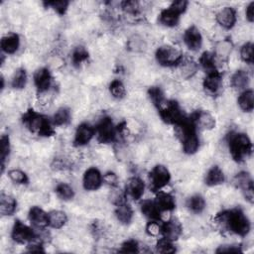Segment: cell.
Masks as SVG:
<instances>
[{"label": "cell", "instance_id": "obj_12", "mask_svg": "<svg viewBox=\"0 0 254 254\" xmlns=\"http://www.w3.org/2000/svg\"><path fill=\"white\" fill-rule=\"evenodd\" d=\"M202 86L207 93L211 95L216 94L222 87V77L220 72L218 70L207 72L202 79Z\"/></svg>", "mask_w": 254, "mask_h": 254}, {"label": "cell", "instance_id": "obj_50", "mask_svg": "<svg viewBox=\"0 0 254 254\" xmlns=\"http://www.w3.org/2000/svg\"><path fill=\"white\" fill-rule=\"evenodd\" d=\"M245 17L249 23H253V21H254V2H250L246 6Z\"/></svg>", "mask_w": 254, "mask_h": 254}, {"label": "cell", "instance_id": "obj_22", "mask_svg": "<svg viewBox=\"0 0 254 254\" xmlns=\"http://www.w3.org/2000/svg\"><path fill=\"white\" fill-rule=\"evenodd\" d=\"M249 81H250L249 74L244 69L236 70L230 78V84H231L232 88L235 90H238V91H243V90L247 89Z\"/></svg>", "mask_w": 254, "mask_h": 254}, {"label": "cell", "instance_id": "obj_33", "mask_svg": "<svg viewBox=\"0 0 254 254\" xmlns=\"http://www.w3.org/2000/svg\"><path fill=\"white\" fill-rule=\"evenodd\" d=\"M199 64L205 70L206 73L217 70L216 59L213 53H210V52L202 53V55L199 58Z\"/></svg>", "mask_w": 254, "mask_h": 254}, {"label": "cell", "instance_id": "obj_48", "mask_svg": "<svg viewBox=\"0 0 254 254\" xmlns=\"http://www.w3.org/2000/svg\"><path fill=\"white\" fill-rule=\"evenodd\" d=\"M103 182L107 185H109L111 188L118 186V177L113 172H107L104 176H102Z\"/></svg>", "mask_w": 254, "mask_h": 254}, {"label": "cell", "instance_id": "obj_43", "mask_svg": "<svg viewBox=\"0 0 254 254\" xmlns=\"http://www.w3.org/2000/svg\"><path fill=\"white\" fill-rule=\"evenodd\" d=\"M10 153V141L8 136H2L1 137V143H0V154H1V164H2V171H4L6 160Z\"/></svg>", "mask_w": 254, "mask_h": 254}, {"label": "cell", "instance_id": "obj_26", "mask_svg": "<svg viewBox=\"0 0 254 254\" xmlns=\"http://www.w3.org/2000/svg\"><path fill=\"white\" fill-rule=\"evenodd\" d=\"M17 201L9 193L2 192L0 195V213L3 216H9L13 214L16 210Z\"/></svg>", "mask_w": 254, "mask_h": 254}, {"label": "cell", "instance_id": "obj_47", "mask_svg": "<svg viewBox=\"0 0 254 254\" xmlns=\"http://www.w3.org/2000/svg\"><path fill=\"white\" fill-rule=\"evenodd\" d=\"M188 5H189V2H187L185 0H178V1L172 2V4L170 5V8L172 10H174L177 14L181 15L187 10Z\"/></svg>", "mask_w": 254, "mask_h": 254}, {"label": "cell", "instance_id": "obj_29", "mask_svg": "<svg viewBox=\"0 0 254 254\" xmlns=\"http://www.w3.org/2000/svg\"><path fill=\"white\" fill-rule=\"evenodd\" d=\"M140 209L142 214L151 219V220H159L160 219V210L157 207L154 200L151 199H144L140 203Z\"/></svg>", "mask_w": 254, "mask_h": 254}, {"label": "cell", "instance_id": "obj_5", "mask_svg": "<svg viewBox=\"0 0 254 254\" xmlns=\"http://www.w3.org/2000/svg\"><path fill=\"white\" fill-rule=\"evenodd\" d=\"M117 129L109 117H103L95 127L97 140L102 144L111 143L116 138Z\"/></svg>", "mask_w": 254, "mask_h": 254}, {"label": "cell", "instance_id": "obj_21", "mask_svg": "<svg viewBox=\"0 0 254 254\" xmlns=\"http://www.w3.org/2000/svg\"><path fill=\"white\" fill-rule=\"evenodd\" d=\"M224 180H225L224 172L218 166H213L209 168L204 177V183L208 187L219 186L224 182Z\"/></svg>", "mask_w": 254, "mask_h": 254}, {"label": "cell", "instance_id": "obj_10", "mask_svg": "<svg viewBox=\"0 0 254 254\" xmlns=\"http://www.w3.org/2000/svg\"><path fill=\"white\" fill-rule=\"evenodd\" d=\"M183 41L186 47L193 52L198 51L202 45L201 34L195 26H190L185 31L183 35Z\"/></svg>", "mask_w": 254, "mask_h": 254}, {"label": "cell", "instance_id": "obj_1", "mask_svg": "<svg viewBox=\"0 0 254 254\" xmlns=\"http://www.w3.org/2000/svg\"><path fill=\"white\" fill-rule=\"evenodd\" d=\"M226 141L231 157L235 161L241 162L250 156L252 144L249 137L246 134L230 132L227 135Z\"/></svg>", "mask_w": 254, "mask_h": 254}, {"label": "cell", "instance_id": "obj_35", "mask_svg": "<svg viewBox=\"0 0 254 254\" xmlns=\"http://www.w3.org/2000/svg\"><path fill=\"white\" fill-rule=\"evenodd\" d=\"M11 86L15 89H23L27 83V73L22 67L17 68L11 77Z\"/></svg>", "mask_w": 254, "mask_h": 254}, {"label": "cell", "instance_id": "obj_45", "mask_svg": "<svg viewBox=\"0 0 254 254\" xmlns=\"http://www.w3.org/2000/svg\"><path fill=\"white\" fill-rule=\"evenodd\" d=\"M146 232L153 237H156L162 232V224L158 222V220H150L146 225Z\"/></svg>", "mask_w": 254, "mask_h": 254}, {"label": "cell", "instance_id": "obj_42", "mask_svg": "<svg viewBox=\"0 0 254 254\" xmlns=\"http://www.w3.org/2000/svg\"><path fill=\"white\" fill-rule=\"evenodd\" d=\"M122 10L131 16H136L141 11V4L138 1H124L121 3Z\"/></svg>", "mask_w": 254, "mask_h": 254}, {"label": "cell", "instance_id": "obj_25", "mask_svg": "<svg viewBox=\"0 0 254 254\" xmlns=\"http://www.w3.org/2000/svg\"><path fill=\"white\" fill-rule=\"evenodd\" d=\"M133 215H134L133 209L130 206V204H128L127 202L123 201L116 205L115 216L121 224L123 225L129 224L133 219Z\"/></svg>", "mask_w": 254, "mask_h": 254}, {"label": "cell", "instance_id": "obj_15", "mask_svg": "<svg viewBox=\"0 0 254 254\" xmlns=\"http://www.w3.org/2000/svg\"><path fill=\"white\" fill-rule=\"evenodd\" d=\"M145 190L144 181L139 177H131L126 183V191L134 199L138 200L142 197Z\"/></svg>", "mask_w": 254, "mask_h": 254}, {"label": "cell", "instance_id": "obj_6", "mask_svg": "<svg viewBox=\"0 0 254 254\" xmlns=\"http://www.w3.org/2000/svg\"><path fill=\"white\" fill-rule=\"evenodd\" d=\"M233 184L241 190L245 199L252 203L254 197V188L251 176L246 172H240L234 177Z\"/></svg>", "mask_w": 254, "mask_h": 254}, {"label": "cell", "instance_id": "obj_7", "mask_svg": "<svg viewBox=\"0 0 254 254\" xmlns=\"http://www.w3.org/2000/svg\"><path fill=\"white\" fill-rule=\"evenodd\" d=\"M171 180V174L164 165H156L150 172V183L154 190H161Z\"/></svg>", "mask_w": 254, "mask_h": 254}, {"label": "cell", "instance_id": "obj_14", "mask_svg": "<svg viewBox=\"0 0 254 254\" xmlns=\"http://www.w3.org/2000/svg\"><path fill=\"white\" fill-rule=\"evenodd\" d=\"M34 84L38 92L48 90L52 87V76L48 68L40 67L34 72Z\"/></svg>", "mask_w": 254, "mask_h": 254}, {"label": "cell", "instance_id": "obj_8", "mask_svg": "<svg viewBox=\"0 0 254 254\" xmlns=\"http://www.w3.org/2000/svg\"><path fill=\"white\" fill-rule=\"evenodd\" d=\"M11 237L15 242L19 244H25L33 241L37 235L32 228L25 225L21 221H16L12 227Z\"/></svg>", "mask_w": 254, "mask_h": 254}, {"label": "cell", "instance_id": "obj_13", "mask_svg": "<svg viewBox=\"0 0 254 254\" xmlns=\"http://www.w3.org/2000/svg\"><path fill=\"white\" fill-rule=\"evenodd\" d=\"M95 133V129L88 123H81L74 132L73 143L76 146H84L91 141Z\"/></svg>", "mask_w": 254, "mask_h": 254}, {"label": "cell", "instance_id": "obj_20", "mask_svg": "<svg viewBox=\"0 0 254 254\" xmlns=\"http://www.w3.org/2000/svg\"><path fill=\"white\" fill-rule=\"evenodd\" d=\"M20 47V38L15 33H9L5 35L1 40L2 52L7 55L15 54Z\"/></svg>", "mask_w": 254, "mask_h": 254}, {"label": "cell", "instance_id": "obj_11", "mask_svg": "<svg viewBox=\"0 0 254 254\" xmlns=\"http://www.w3.org/2000/svg\"><path fill=\"white\" fill-rule=\"evenodd\" d=\"M102 182V175L96 168H89L83 174L82 186L86 190H98L101 187Z\"/></svg>", "mask_w": 254, "mask_h": 254}, {"label": "cell", "instance_id": "obj_38", "mask_svg": "<svg viewBox=\"0 0 254 254\" xmlns=\"http://www.w3.org/2000/svg\"><path fill=\"white\" fill-rule=\"evenodd\" d=\"M88 58V52L83 46H77L72 50L71 53V62L73 65L78 66L84 63Z\"/></svg>", "mask_w": 254, "mask_h": 254}, {"label": "cell", "instance_id": "obj_30", "mask_svg": "<svg viewBox=\"0 0 254 254\" xmlns=\"http://www.w3.org/2000/svg\"><path fill=\"white\" fill-rule=\"evenodd\" d=\"M48 215H49V226L54 229H60L67 222V215L63 210L55 209L50 211Z\"/></svg>", "mask_w": 254, "mask_h": 254}, {"label": "cell", "instance_id": "obj_2", "mask_svg": "<svg viewBox=\"0 0 254 254\" xmlns=\"http://www.w3.org/2000/svg\"><path fill=\"white\" fill-rule=\"evenodd\" d=\"M26 128L34 134L43 137H49L54 134L51 122L42 114L36 111H29L23 117Z\"/></svg>", "mask_w": 254, "mask_h": 254}, {"label": "cell", "instance_id": "obj_36", "mask_svg": "<svg viewBox=\"0 0 254 254\" xmlns=\"http://www.w3.org/2000/svg\"><path fill=\"white\" fill-rule=\"evenodd\" d=\"M109 92L115 99L121 100L126 96V87L119 79H114L109 84Z\"/></svg>", "mask_w": 254, "mask_h": 254}, {"label": "cell", "instance_id": "obj_18", "mask_svg": "<svg viewBox=\"0 0 254 254\" xmlns=\"http://www.w3.org/2000/svg\"><path fill=\"white\" fill-rule=\"evenodd\" d=\"M193 123L195 127L199 128L203 131H210L215 127L216 121L211 113L205 110H201L195 114L193 119Z\"/></svg>", "mask_w": 254, "mask_h": 254}, {"label": "cell", "instance_id": "obj_3", "mask_svg": "<svg viewBox=\"0 0 254 254\" xmlns=\"http://www.w3.org/2000/svg\"><path fill=\"white\" fill-rule=\"evenodd\" d=\"M155 59L160 65L177 66L183 61V54L174 46L163 45L157 49Z\"/></svg>", "mask_w": 254, "mask_h": 254}, {"label": "cell", "instance_id": "obj_16", "mask_svg": "<svg viewBox=\"0 0 254 254\" xmlns=\"http://www.w3.org/2000/svg\"><path fill=\"white\" fill-rule=\"evenodd\" d=\"M28 217L30 222L37 228H45L49 225L48 213L39 206H32L29 210Z\"/></svg>", "mask_w": 254, "mask_h": 254}, {"label": "cell", "instance_id": "obj_27", "mask_svg": "<svg viewBox=\"0 0 254 254\" xmlns=\"http://www.w3.org/2000/svg\"><path fill=\"white\" fill-rule=\"evenodd\" d=\"M179 21H180V15L177 14L170 7L162 10L159 15V22L161 23V25L167 28H174L175 26L178 25Z\"/></svg>", "mask_w": 254, "mask_h": 254}, {"label": "cell", "instance_id": "obj_23", "mask_svg": "<svg viewBox=\"0 0 254 254\" xmlns=\"http://www.w3.org/2000/svg\"><path fill=\"white\" fill-rule=\"evenodd\" d=\"M155 203L159 208L160 212L162 211H172L175 208L176 200L174 196L167 191H161L157 194L155 198Z\"/></svg>", "mask_w": 254, "mask_h": 254}, {"label": "cell", "instance_id": "obj_17", "mask_svg": "<svg viewBox=\"0 0 254 254\" xmlns=\"http://www.w3.org/2000/svg\"><path fill=\"white\" fill-rule=\"evenodd\" d=\"M182 232H183L182 226L178 220L169 219L167 221H164V223L162 224L161 234L163 235V237L171 241L177 240L181 236Z\"/></svg>", "mask_w": 254, "mask_h": 254}, {"label": "cell", "instance_id": "obj_34", "mask_svg": "<svg viewBox=\"0 0 254 254\" xmlns=\"http://www.w3.org/2000/svg\"><path fill=\"white\" fill-rule=\"evenodd\" d=\"M70 121V112L66 107H60L53 115L52 123L55 126H64Z\"/></svg>", "mask_w": 254, "mask_h": 254}, {"label": "cell", "instance_id": "obj_32", "mask_svg": "<svg viewBox=\"0 0 254 254\" xmlns=\"http://www.w3.org/2000/svg\"><path fill=\"white\" fill-rule=\"evenodd\" d=\"M205 199L200 194H193L187 200V207L194 214H199L205 209Z\"/></svg>", "mask_w": 254, "mask_h": 254}, {"label": "cell", "instance_id": "obj_4", "mask_svg": "<svg viewBox=\"0 0 254 254\" xmlns=\"http://www.w3.org/2000/svg\"><path fill=\"white\" fill-rule=\"evenodd\" d=\"M159 110L162 119L169 124L179 125L187 119L183 109L176 101H167Z\"/></svg>", "mask_w": 254, "mask_h": 254}, {"label": "cell", "instance_id": "obj_19", "mask_svg": "<svg viewBox=\"0 0 254 254\" xmlns=\"http://www.w3.org/2000/svg\"><path fill=\"white\" fill-rule=\"evenodd\" d=\"M178 74L183 79L192 78L198 71V64L192 60H184L177 65Z\"/></svg>", "mask_w": 254, "mask_h": 254}, {"label": "cell", "instance_id": "obj_44", "mask_svg": "<svg viewBox=\"0 0 254 254\" xmlns=\"http://www.w3.org/2000/svg\"><path fill=\"white\" fill-rule=\"evenodd\" d=\"M47 5L51 6V8H53L58 14L63 15L65 13V11L69 5V2H67L65 0H57V1L48 2Z\"/></svg>", "mask_w": 254, "mask_h": 254}, {"label": "cell", "instance_id": "obj_9", "mask_svg": "<svg viewBox=\"0 0 254 254\" xmlns=\"http://www.w3.org/2000/svg\"><path fill=\"white\" fill-rule=\"evenodd\" d=\"M236 19H237L236 11L234 8L230 6H225L220 8L215 14V21L221 28L225 30L231 29L235 25Z\"/></svg>", "mask_w": 254, "mask_h": 254}, {"label": "cell", "instance_id": "obj_46", "mask_svg": "<svg viewBox=\"0 0 254 254\" xmlns=\"http://www.w3.org/2000/svg\"><path fill=\"white\" fill-rule=\"evenodd\" d=\"M120 252H127V253H135V252H140L139 249V243L136 240L129 239L125 242L122 243Z\"/></svg>", "mask_w": 254, "mask_h": 254}, {"label": "cell", "instance_id": "obj_41", "mask_svg": "<svg viewBox=\"0 0 254 254\" xmlns=\"http://www.w3.org/2000/svg\"><path fill=\"white\" fill-rule=\"evenodd\" d=\"M156 251L159 253H174L176 251V247L173 241L163 237L158 240L156 244Z\"/></svg>", "mask_w": 254, "mask_h": 254}, {"label": "cell", "instance_id": "obj_28", "mask_svg": "<svg viewBox=\"0 0 254 254\" xmlns=\"http://www.w3.org/2000/svg\"><path fill=\"white\" fill-rule=\"evenodd\" d=\"M239 108L244 112H251L254 108V93L252 89L243 90L237 98Z\"/></svg>", "mask_w": 254, "mask_h": 254}, {"label": "cell", "instance_id": "obj_40", "mask_svg": "<svg viewBox=\"0 0 254 254\" xmlns=\"http://www.w3.org/2000/svg\"><path fill=\"white\" fill-rule=\"evenodd\" d=\"M240 58L241 60L248 64H253V44L252 42H246L245 44L242 45L240 49Z\"/></svg>", "mask_w": 254, "mask_h": 254}, {"label": "cell", "instance_id": "obj_49", "mask_svg": "<svg viewBox=\"0 0 254 254\" xmlns=\"http://www.w3.org/2000/svg\"><path fill=\"white\" fill-rule=\"evenodd\" d=\"M216 252H241V249L239 245L236 244H227V245H221L216 250Z\"/></svg>", "mask_w": 254, "mask_h": 254}, {"label": "cell", "instance_id": "obj_39", "mask_svg": "<svg viewBox=\"0 0 254 254\" xmlns=\"http://www.w3.org/2000/svg\"><path fill=\"white\" fill-rule=\"evenodd\" d=\"M8 178L11 182H13L16 185H25V184L28 183L27 175L19 169L9 170L8 171Z\"/></svg>", "mask_w": 254, "mask_h": 254}, {"label": "cell", "instance_id": "obj_37", "mask_svg": "<svg viewBox=\"0 0 254 254\" xmlns=\"http://www.w3.org/2000/svg\"><path fill=\"white\" fill-rule=\"evenodd\" d=\"M56 193L58 195V197H60L61 199L67 201L73 198L74 196V190L73 189L65 184V183H60L57 185L56 187Z\"/></svg>", "mask_w": 254, "mask_h": 254}, {"label": "cell", "instance_id": "obj_31", "mask_svg": "<svg viewBox=\"0 0 254 254\" xmlns=\"http://www.w3.org/2000/svg\"><path fill=\"white\" fill-rule=\"evenodd\" d=\"M127 49L132 53H144L147 50V42L139 35H132L127 41Z\"/></svg>", "mask_w": 254, "mask_h": 254}, {"label": "cell", "instance_id": "obj_24", "mask_svg": "<svg viewBox=\"0 0 254 254\" xmlns=\"http://www.w3.org/2000/svg\"><path fill=\"white\" fill-rule=\"evenodd\" d=\"M232 43L228 39H222L218 41L215 45L213 53L216 61H220L221 63L225 62L232 52Z\"/></svg>", "mask_w": 254, "mask_h": 254}]
</instances>
